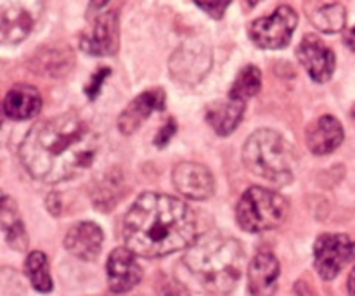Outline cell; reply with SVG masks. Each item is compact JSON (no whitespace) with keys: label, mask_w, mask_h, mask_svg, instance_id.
<instances>
[{"label":"cell","mask_w":355,"mask_h":296,"mask_svg":"<svg viewBox=\"0 0 355 296\" xmlns=\"http://www.w3.org/2000/svg\"><path fill=\"white\" fill-rule=\"evenodd\" d=\"M99 137L75 113L33 125L19 146V158L33 179L58 184L85 172L94 163Z\"/></svg>","instance_id":"obj_1"},{"label":"cell","mask_w":355,"mask_h":296,"mask_svg":"<svg viewBox=\"0 0 355 296\" xmlns=\"http://www.w3.org/2000/svg\"><path fill=\"white\" fill-rule=\"evenodd\" d=\"M123 241L144 259H159L196 241V215L189 204L162 193H144L123 218Z\"/></svg>","instance_id":"obj_2"},{"label":"cell","mask_w":355,"mask_h":296,"mask_svg":"<svg viewBox=\"0 0 355 296\" xmlns=\"http://www.w3.org/2000/svg\"><path fill=\"white\" fill-rule=\"evenodd\" d=\"M241 245L225 234H207L196 239L184 256L189 272L210 296H229L243 270Z\"/></svg>","instance_id":"obj_3"},{"label":"cell","mask_w":355,"mask_h":296,"mask_svg":"<svg viewBox=\"0 0 355 296\" xmlns=\"http://www.w3.org/2000/svg\"><path fill=\"white\" fill-rule=\"evenodd\" d=\"M243 162L257 177L276 186H286L295 177L297 156L283 135L260 128L245 142Z\"/></svg>","instance_id":"obj_4"},{"label":"cell","mask_w":355,"mask_h":296,"mask_svg":"<svg viewBox=\"0 0 355 296\" xmlns=\"http://www.w3.org/2000/svg\"><path fill=\"white\" fill-rule=\"evenodd\" d=\"M288 201L266 187H250L236 207V220L246 232H263L276 229L288 215Z\"/></svg>","instance_id":"obj_5"},{"label":"cell","mask_w":355,"mask_h":296,"mask_svg":"<svg viewBox=\"0 0 355 296\" xmlns=\"http://www.w3.org/2000/svg\"><path fill=\"white\" fill-rule=\"evenodd\" d=\"M298 24V16L293 7L279 6L270 16L259 17L250 24L248 35L253 44L262 49H284L290 44Z\"/></svg>","instance_id":"obj_6"},{"label":"cell","mask_w":355,"mask_h":296,"mask_svg":"<svg viewBox=\"0 0 355 296\" xmlns=\"http://www.w3.org/2000/svg\"><path fill=\"white\" fill-rule=\"evenodd\" d=\"M355 259V243L347 234H321L314 245L315 270L324 281H333Z\"/></svg>","instance_id":"obj_7"},{"label":"cell","mask_w":355,"mask_h":296,"mask_svg":"<svg viewBox=\"0 0 355 296\" xmlns=\"http://www.w3.org/2000/svg\"><path fill=\"white\" fill-rule=\"evenodd\" d=\"M120 45V24L118 12L110 9L97 14L92 28L80 40V47L89 55H114Z\"/></svg>","instance_id":"obj_8"},{"label":"cell","mask_w":355,"mask_h":296,"mask_svg":"<svg viewBox=\"0 0 355 296\" xmlns=\"http://www.w3.org/2000/svg\"><path fill=\"white\" fill-rule=\"evenodd\" d=\"M297 58L314 82L326 83L335 73V52L318 35H305L302 38L297 49Z\"/></svg>","instance_id":"obj_9"},{"label":"cell","mask_w":355,"mask_h":296,"mask_svg":"<svg viewBox=\"0 0 355 296\" xmlns=\"http://www.w3.org/2000/svg\"><path fill=\"white\" fill-rule=\"evenodd\" d=\"M175 189L189 200H207L215 193V179L201 163H179L172 172Z\"/></svg>","instance_id":"obj_10"},{"label":"cell","mask_w":355,"mask_h":296,"mask_svg":"<svg viewBox=\"0 0 355 296\" xmlns=\"http://www.w3.org/2000/svg\"><path fill=\"white\" fill-rule=\"evenodd\" d=\"M107 286L113 293L121 295L134 290L142 279V269L137 262V255L125 246L116 248L107 259L106 265Z\"/></svg>","instance_id":"obj_11"},{"label":"cell","mask_w":355,"mask_h":296,"mask_svg":"<svg viewBox=\"0 0 355 296\" xmlns=\"http://www.w3.org/2000/svg\"><path fill=\"white\" fill-rule=\"evenodd\" d=\"M38 3L6 2L0 7V37L3 44H19L31 33Z\"/></svg>","instance_id":"obj_12"},{"label":"cell","mask_w":355,"mask_h":296,"mask_svg":"<svg viewBox=\"0 0 355 296\" xmlns=\"http://www.w3.org/2000/svg\"><path fill=\"white\" fill-rule=\"evenodd\" d=\"M210 49L205 44L194 42V44L182 45L175 52L172 62H170V68H172V75L175 78L194 83L203 78L205 73L210 69Z\"/></svg>","instance_id":"obj_13"},{"label":"cell","mask_w":355,"mask_h":296,"mask_svg":"<svg viewBox=\"0 0 355 296\" xmlns=\"http://www.w3.org/2000/svg\"><path fill=\"white\" fill-rule=\"evenodd\" d=\"M165 110V92L162 89L146 90L135 97L118 118V128L123 135H132L155 111Z\"/></svg>","instance_id":"obj_14"},{"label":"cell","mask_w":355,"mask_h":296,"mask_svg":"<svg viewBox=\"0 0 355 296\" xmlns=\"http://www.w3.org/2000/svg\"><path fill=\"white\" fill-rule=\"evenodd\" d=\"M104 234L103 229L94 222H78L73 225L64 238V248L68 250L71 255L76 259L87 260L92 262L99 256L101 250H103Z\"/></svg>","instance_id":"obj_15"},{"label":"cell","mask_w":355,"mask_h":296,"mask_svg":"<svg viewBox=\"0 0 355 296\" xmlns=\"http://www.w3.org/2000/svg\"><path fill=\"white\" fill-rule=\"evenodd\" d=\"M281 267L276 256L260 252L253 256L248 267V290L253 296H274L279 283Z\"/></svg>","instance_id":"obj_16"},{"label":"cell","mask_w":355,"mask_h":296,"mask_svg":"<svg viewBox=\"0 0 355 296\" xmlns=\"http://www.w3.org/2000/svg\"><path fill=\"white\" fill-rule=\"evenodd\" d=\"M305 142L314 155H329L343 142L342 123L329 114L318 118L305 130Z\"/></svg>","instance_id":"obj_17"},{"label":"cell","mask_w":355,"mask_h":296,"mask_svg":"<svg viewBox=\"0 0 355 296\" xmlns=\"http://www.w3.org/2000/svg\"><path fill=\"white\" fill-rule=\"evenodd\" d=\"M42 96L35 87L19 83L3 97V114L10 120H28L40 113Z\"/></svg>","instance_id":"obj_18"},{"label":"cell","mask_w":355,"mask_h":296,"mask_svg":"<svg viewBox=\"0 0 355 296\" xmlns=\"http://www.w3.org/2000/svg\"><path fill=\"white\" fill-rule=\"evenodd\" d=\"M246 103L227 97L224 101H215L207 107V121L218 135L232 134L238 128L239 121L245 114Z\"/></svg>","instance_id":"obj_19"},{"label":"cell","mask_w":355,"mask_h":296,"mask_svg":"<svg viewBox=\"0 0 355 296\" xmlns=\"http://www.w3.org/2000/svg\"><path fill=\"white\" fill-rule=\"evenodd\" d=\"M0 222H2V231L6 234L7 245L17 252H26V229H24L19 211H17V204L7 194H3L2 203H0Z\"/></svg>","instance_id":"obj_20"},{"label":"cell","mask_w":355,"mask_h":296,"mask_svg":"<svg viewBox=\"0 0 355 296\" xmlns=\"http://www.w3.org/2000/svg\"><path fill=\"white\" fill-rule=\"evenodd\" d=\"M309 17L324 33H338L347 24V9L342 3H319Z\"/></svg>","instance_id":"obj_21"},{"label":"cell","mask_w":355,"mask_h":296,"mask_svg":"<svg viewBox=\"0 0 355 296\" xmlns=\"http://www.w3.org/2000/svg\"><path fill=\"white\" fill-rule=\"evenodd\" d=\"M24 274L38 293H51L52 279L49 272V260L45 253L31 252L24 262Z\"/></svg>","instance_id":"obj_22"},{"label":"cell","mask_w":355,"mask_h":296,"mask_svg":"<svg viewBox=\"0 0 355 296\" xmlns=\"http://www.w3.org/2000/svg\"><path fill=\"white\" fill-rule=\"evenodd\" d=\"M260 87H262V73H260V69L257 68V66H245V68L239 71L234 83H232L229 97L246 103V99H250V97L259 94Z\"/></svg>","instance_id":"obj_23"},{"label":"cell","mask_w":355,"mask_h":296,"mask_svg":"<svg viewBox=\"0 0 355 296\" xmlns=\"http://www.w3.org/2000/svg\"><path fill=\"white\" fill-rule=\"evenodd\" d=\"M120 191L116 189V180L110 179L104 180L99 187L96 189V193L92 194L94 204L99 207L101 210H113V207L116 204V201L120 200L121 194H118Z\"/></svg>","instance_id":"obj_24"},{"label":"cell","mask_w":355,"mask_h":296,"mask_svg":"<svg viewBox=\"0 0 355 296\" xmlns=\"http://www.w3.org/2000/svg\"><path fill=\"white\" fill-rule=\"evenodd\" d=\"M110 75H111L110 68H101V69H97V73H94V76L90 78V82L87 83V87H85V94L90 101L96 99L97 94H99V90H101V87H103V82Z\"/></svg>","instance_id":"obj_25"},{"label":"cell","mask_w":355,"mask_h":296,"mask_svg":"<svg viewBox=\"0 0 355 296\" xmlns=\"http://www.w3.org/2000/svg\"><path fill=\"white\" fill-rule=\"evenodd\" d=\"M175 132H177L175 120H173V118H170V120L166 121L162 128H159L158 134H156L155 144L158 146V148H165V146L170 142V139L173 137V134H175Z\"/></svg>","instance_id":"obj_26"},{"label":"cell","mask_w":355,"mask_h":296,"mask_svg":"<svg viewBox=\"0 0 355 296\" xmlns=\"http://www.w3.org/2000/svg\"><path fill=\"white\" fill-rule=\"evenodd\" d=\"M196 6L200 7V9H203L207 14H210L211 17H215V19H220V17L224 16L225 9L229 7V2H198Z\"/></svg>","instance_id":"obj_27"},{"label":"cell","mask_w":355,"mask_h":296,"mask_svg":"<svg viewBox=\"0 0 355 296\" xmlns=\"http://www.w3.org/2000/svg\"><path fill=\"white\" fill-rule=\"evenodd\" d=\"M162 296H191L189 291L177 281H165L162 286Z\"/></svg>","instance_id":"obj_28"},{"label":"cell","mask_w":355,"mask_h":296,"mask_svg":"<svg viewBox=\"0 0 355 296\" xmlns=\"http://www.w3.org/2000/svg\"><path fill=\"white\" fill-rule=\"evenodd\" d=\"M345 45L350 49V51L355 52V26L350 28L345 35Z\"/></svg>","instance_id":"obj_29"},{"label":"cell","mask_w":355,"mask_h":296,"mask_svg":"<svg viewBox=\"0 0 355 296\" xmlns=\"http://www.w3.org/2000/svg\"><path fill=\"white\" fill-rule=\"evenodd\" d=\"M347 290H349L350 296H355V267L352 269V272H350L349 281H347Z\"/></svg>","instance_id":"obj_30"},{"label":"cell","mask_w":355,"mask_h":296,"mask_svg":"<svg viewBox=\"0 0 355 296\" xmlns=\"http://www.w3.org/2000/svg\"><path fill=\"white\" fill-rule=\"evenodd\" d=\"M352 118H354V120H355V106L352 107Z\"/></svg>","instance_id":"obj_31"}]
</instances>
